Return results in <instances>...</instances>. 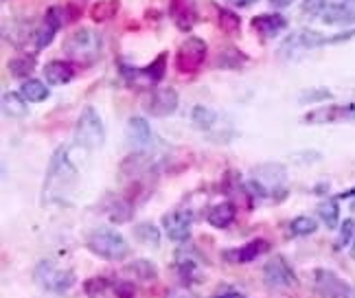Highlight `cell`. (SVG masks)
Masks as SVG:
<instances>
[{
    "mask_svg": "<svg viewBox=\"0 0 355 298\" xmlns=\"http://www.w3.org/2000/svg\"><path fill=\"white\" fill-rule=\"evenodd\" d=\"M88 149L81 145H60L55 149V154L51 156L49 169L44 175V189H42V204H51V202H58L64 195V189H68L75 178L79 169L84 167Z\"/></svg>",
    "mask_w": 355,
    "mask_h": 298,
    "instance_id": "1",
    "label": "cell"
},
{
    "mask_svg": "<svg viewBox=\"0 0 355 298\" xmlns=\"http://www.w3.org/2000/svg\"><path fill=\"white\" fill-rule=\"evenodd\" d=\"M191 123L215 143H228L237 137L233 121L226 114L211 110L207 105H196L193 110H191Z\"/></svg>",
    "mask_w": 355,
    "mask_h": 298,
    "instance_id": "2",
    "label": "cell"
},
{
    "mask_svg": "<svg viewBox=\"0 0 355 298\" xmlns=\"http://www.w3.org/2000/svg\"><path fill=\"white\" fill-rule=\"evenodd\" d=\"M101 35L92 29H77L73 31L71 35L66 37L64 42V53L66 58L75 62V64H81V66H90L97 62L99 53H101Z\"/></svg>",
    "mask_w": 355,
    "mask_h": 298,
    "instance_id": "3",
    "label": "cell"
},
{
    "mask_svg": "<svg viewBox=\"0 0 355 298\" xmlns=\"http://www.w3.org/2000/svg\"><path fill=\"white\" fill-rule=\"evenodd\" d=\"M86 246L92 254L103 261H121L130 254V243L112 228H97L86 239Z\"/></svg>",
    "mask_w": 355,
    "mask_h": 298,
    "instance_id": "4",
    "label": "cell"
},
{
    "mask_svg": "<svg viewBox=\"0 0 355 298\" xmlns=\"http://www.w3.org/2000/svg\"><path fill=\"white\" fill-rule=\"evenodd\" d=\"M75 143L81 145L88 152H97L105 145V125L99 112L92 105H86L81 110L75 123Z\"/></svg>",
    "mask_w": 355,
    "mask_h": 298,
    "instance_id": "5",
    "label": "cell"
},
{
    "mask_svg": "<svg viewBox=\"0 0 355 298\" xmlns=\"http://www.w3.org/2000/svg\"><path fill=\"white\" fill-rule=\"evenodd\" d=\"M33 281L37 283L44 292L53 294H64L75 286V272L73 270L60 268L55 261H40L33 268Z\"/></svg>",
    "mask_w": 355,
    "mask_h": 298,
    "instance_id": "6",
    "label": "cell"
},
{
    "mask_svg": "<svg viewBox=\"0 0 355 298\" xmlns=\"http://www.w3.org/2000/svg\"><path fill=\"white\" fill-rule=\"evenodd\" d=\"M167 60H169V53H160V55H156V60L149 66H145V69H130V66H121L123 79H125L132 88H152V86L160 84V81L165 79Z\"/></svg>",
    "mask_w": 355,
    "mask_h": 298,
    "instance_id": "7",
    "label": "cell"
},
{
    "mask_svg": "<svg viewBox=\"0 0 355 298\" xmlns=\"http://www.w3.org/2000/svg\"><path fill=\"white\" fill-rule=\"evenodd\" d=\"M207 42L198 35L187 37L175 53V69L182 75H196L207 62Z\"/></svg>",
    "mask_w": 355,
    "mask_h": 298,
    "instance_id": "8",
    "label": "cell"
},
{
    "mask_svg": "<svg viewBox=\"0 0 355 298\" xmlns=\"http://www.w3.org/2000/svg\"><path fill=\"white\" fill-rule=\"evenodd\" d=\"M327 44V35H322L320 31L313 29H298L292 31L288 37L283 40V44L279 46V55L285 60H294L298 55H303L307 51H313L318 46Z\"/></svg>",
    "mask_w": 355,
    "mask_h": 298,
    "instance_id": "9",
    "label": "cell"
},
{
    "mask_svg": "<svg viewBox=\"0 0 355 298\" xmlns=\"http://www.w3.org/2000/svg\"><path fill=\"white\" fill-rule=\"evenodd\" d=\"M351 121H355V101H351V103L322 105V107H316V110H309L303 116V123H307V125L351 123Z\"/></svg>",
    "mask_w": 355,
    "mask_h": 298,
    "instance_id": "10",
    "label": "cell"
},
{
    "mask_svg": "<svg viewBox=\"0 0 355 298\" xmlns=\"http://www.w3.org/2000/svg\"><path fill=\"white\" fill-rule=\"evenodd\" d=\"M263 283L268 290H290L298 286V279L288 259L281 254H275L263 265Z\"/></svg>",
    "mask_w": 355,
    "mask_h": 298,
    "instance_id": "11",
    "label": "cell"
},
{
    "mask_svg": "<svg viewBox=\"0 0 355 298\" xmlns=\"http://www.w3.org/2000/svg\"><path fill=\"white\" fill-rule=\"evenodd\" d=\"M68 13V7H49L44 18H42V24L35 26V37L33 42L37 49H44L53 42V37L58 35V31L62 29V26L71 20L66 16Z\"/></svg>",
    "mask_w": 355,
    "mask_h": 298,
    "instance_id": "12",
    "label": "cell"
},
{
    "mask_svg": "<svg viewBox=\"0 0 355 298\" xmlns=\"http://www.w3.org/2000/svg\"><path fill=\"white\" fill-rule=\"evenodd\" d=\"M191 226H193V213L189 209H175L162 218V230H165V235L175 243L189 241Z\"/></svg>",
    "mask_w": 355,
    "mask_h": 298,
    "instance_id": "13",
    "label": "cell"
},
{
    "mask_svg": "<svg viewBox=\"0 0 355 298\" xmlns=\"http://www.w3.org/2000/svg\"><path fill=\"white\" fill-rule=\"evenodd\" d=\"M178 103H180V97H178L175 88H158L149 94V99L145 101V110L152 116H169L178 110Z\"/></svg>",
    "mask_w": 355,
    "mask_h": 298,
    "instance_id": "14",
    "label": "cell"
},
{
    "mask_svg": "<svg viewBox=\"0 0 355 298\" xmlns=\"http://www.w3.org/2000/svg\"><path fill=\"white\" fill-rule=\"evenodd\" d=\"M175 272L180 277L187 286H193V283L202 281V261L196 250H178L175 252Z\"/></svg>",
    "mask_w": 355,
    "mask_h": 298,
    "instance_id": "15",
    "label": "cell"
},
{
    "mask_svg": "<svg viewBox=\"0 0 355 298\" xmlns=\"http://www.w3.org/2000/svg\"><path fill=\"white\" fill-rule=\"evenodd\" d=\"M313 288L322 298H345V294L349 292V283L340 279L331 270H316L313 274Z\"/></svg>",
    "mask_w": 355,
    "mask_h": 298,
    "instance_id": "16",
    "label": "cell"
},
{
    "mask_svg": "<svg viewBox=\"0 0 355 298\" xmlns=\"http://www.w3.org/2000/svg\"><path fill=\"white\" fill-rule=\"evenodd\" d=\"M169 18L180 31H191L198 24V3L196 0H169Z\"/></svg>",
    "mask_w": 355,
    "mask_h": 298,
    "instance_id": "17",
    "label": "cell"
},
{
    "mask_svg": "<svg viewBox=\"0 0 355 298\" xmlns=\"http://www.w3.org/2000/svg\"><path fill=\"white\" fill-rule=\"evenodd\" d=\"M125 139H128V145L134 149V152H145V149L149 147V143L154 141L152 128H149L145 116H132L128 121V125H125Z\"/></svg>",
    "mask_w": 355,
    "mask_h": 298,
    "instance_id": "18",
    "label": "cell"
},
{
    "mask_svg": "<svg viewBox=\"0 0 355 298\" xmlns=\"http://www.w3.org/2000/svg\"><path fill=\"white\" fill-rule=\"evenodd\" d=\"M270 252V241L266 239H252L248 243H243L241 248H235V250H226L224 256L228 261H233V263H250L254 261L257 256H261Z\"/></svg>",
    "mask_w": 355,
    "mask_h": 298,
    "instance_id": "19",
    "label": "cell"
},
{
    "mask_svg": "<svg viewBox=\"0 0 355 298\" xmlns=\"http://www.w3.org/2000/svg\"><path fill=\"white\" fill-rule=\"evenodd\" d=\"M285 26H288V20H285L281 13H261V16L252 18V29L266 40L283 33Z\"/></svg>",
    "mask_w": 355,
    "mask_h": 298,
    "instance_id": "20",
    "label": "cell"
},
{
    "mask_svg": "<svg viewBox=\"0 0 355 298\" xmlns=\"http://www.w3.org/2000/svg\"><path fill=\"white\" fill-rule=\"evenodd\" d=\"M322 22L327 24H353L355 22V0H336L322 13Z\"/></svg>",
    "mask_w": 355,
    "mask_h": 298,
    "instance_id": "21",
    "label": "cell"
},
{
    "mask_svg": "<svg viewBox=\"0 0 355 298\" xmlns=\"http://www.w3.org/2000/svg\"><path fill=\"white\" fill-rule=\"evenodd\" d=\"M75 77V66L71 62L64 60H51L44 66V79L51 86H64L68 81H73Z\"/></svg>",
    "mask_w": 355,
    "mask_h": 298,
    "instance_id": "22",
    "label": "cell"
},
{
    "mask_svg": "<svg viewBox=\"0 0 355 298\" xmlns=\"http://www.w3.org/2000/svg\"><path fill=\"white\" fill-rule=\"evenodd\" d=\"M235 218H237V207L233 204V202H222V204H215V207L209 211L207 222H209L213 228L224 230V228H228L230 224L235 222Z\"/></svg>",
    "mask_w": 355,
    "mask_h": 298,
    "instance_id": "23",
    "label": "cell"
},
{
    "mask_svg": "<svg viewBox=\"0 0 355 298\" xmlns=\"http://www.w3.org/2000/svg\"><path fill=\"white\" fill-rule=\"evenodd\" d=\"M3 112L9 119H22L26 112H29V105H26V99L20 92L7 90V92H3Z\"/></svg>",
    "mask_w": 355,
    "mask_h": 298,
    "instance_id": "24",
    "label": "cell"
},
{
    "mask_svg": "<svg viewBox=\"0 0 355 298\" xmlns=\"http://www.w3.org/2000/svg\"><path fill=\"white\" fill-rule=\"evenodd\" d=\"M20 94L29 103H42V101L49 99L51 92H49L44 81H40V79H26L24 84L20 86Z\"/></svg>",
    "mask_w": 355,
    "mask_h": 298,
    "instance_id": "25",
    "label": "cell"
},
{
    "mask_svg": "<svg viewBox=\"0 0 355 298\" xmlns=\"http://www.w3.org/2000/svg\"><path fill=\"white\" fill-rule=\"evenodd\" d=\"M134 237L139 243L147 248H158L160 246V230L152 222H141L134 226Z\"/></svg>",
    "mask_w": 355,
    "mask_h": 298,
    "instance_id": "26",
    "label": "cell"
},
{
    "mask_svg": "<svg viewBox=\"0 0 355 298\" xmlns=\"http://www.w3.org/2000/svg\"><path fill=\"white\" fill-rule=\"evenodd\" d=\"M125 272H130L136 281H143V283L156 281V277H158L156 265L152 261H147V259H136V261L128 263Z\"/></svg>",
    "mask_w": 355,
    "mask_h": 298,
    "instance_id": "27",
    "label": "cell"
},
{
    "mask_svg": "<svg viewBox=\"0 0 355 298\" xmlns=\"http://www.w3.org/2000/svg\"><path fill=\"white\" fill-rule=\"evenodd\" d=\"M7 69H9V73H11L13 77L26 79V77H31V75H33V71L37 69V64H35V58H31V55H20V58L9 60Z\"/></svg>",
    "mask_w": 355,
    "mask_h": 298,
    "instance_id": "28",
    "label": "cell"
},
{
    "mask_svg": "<svg viewBox=\"0 0 355 298\" xmlns=\"http://www.w3.org/2000/svg\"><path fill=\"white\" fill-rule=\"evenodd\" d=\"M245 62H248V58H245L241 51H237L235 46H228L217 55L215 66L217 69H241Z\"/></svg>",
    "mask_w": 355,
    "mask_h": 298,
    "instance_id": "29",
    "label": "cell"
},
{
    "mask_svg": "<svg viewBox=\"0 0 355 298\" xmlns=\"http://www.w3.org/2000/svg\"><path fill=\"white\" fill-rule=\"evenodd\" d=\"M316 213H318V218L322 220V224L329 228V230L338 228V224H340V207H338L336 200H324V202H320Z\"/></svg>",
    "mask_w": 355,
    "mask_h": 298,
    "instance_id": "30",
    "label": "cell"
},
{
    "mask_svg": "<svg viewBox=\"0 0 355 298\" xmlns=\"http://www.w3.org/2000/svg\"><path fill=\"white\" fill-rule=\"evenodd\" d=\"M116 9H119V0H99L97 5H92L90 18L94 22H107L116 16Z\"/></svg>",
    "mask_w": 355,
    "mask_h": 298,
    "instance_id": "31",
    "label": "cell"
},
{
    "mask_svg": "<svg viewBox=\"0 0 355 298\" xmlns=\"http://www.w3.org/2000/svg\"><path fill=\"white\" fill-rule=\"evenodd\" d=\"M217 22H220V29L228 35H237L241 29V20L233 9H217Z\"/></svg>",
    "mask_w": 355,
    "mask_h": 298,
    "instance_id": "32",
    "label": "cell"
},
{
    "mask_svg": "<svg viewBox=\"0 0 355 298\" xmlns=\"http://www.w3.org/2000/svg\"><path fill=\"white\" fill-rule=\"evenodd\" d=\"M318 230V222L309 218V215H300V218H294L292 224H290V233L296 235V237H307V235H313Z\"/></svg>",
    "mask_w": 355,
    "mask_h": 298,
    "instance_id": "33",
    "label": "cell"
},
{
    "mask_svg": "<svg viewBox=\"0 0 355 298\" xmlns=\"http://www.w3.org/2000/svg\"><path fill=\"white\" fill-rule=\"evenodd\" d=\"M327 7H329V0H303L300 3V13H303V18H322Z\"/></svg>",
    "mask_w": 355,
    "mask_h": 298,
    "instance_id": "34",
    "label": "cell"
},
{
    "mask_svg": "<svg viewBox=\"0 0 355 298\" xmlns=\"http://www.w3.org/2000/svg\"><path fill=\"white\" fill-rule=\"evenodd\" d=\"M11 31H13V35L5 37L7 42H11V46H22V44L26 42V40H29V35H31V29H29V26H26V22H22V20H13Z\"/></svg>",
    "mask_w": 355,
    "mask_h": 298,
    "instance_id": "35",
    "label": "cell"
},
{
    "mask_svg": "<svg viewBox=\"0 0 355 298\" xmlns=\"http://www.w3.org/2000/svg\"><path fill=\"white\" fill-rule=\"evenodd\" d=\"M331 97H334L331 90H327V88H313V90L300 92L298 103H316V101H327V99H331Z\"/></svg>",
    "mask_w": 355,
    "mask_h": 298,
    "instance_id": "36",
    "label": "cell"
},
{
    "mask_svg": "<svg viewBox=\"0 0 355 298\" xmlns=\"http://www.w3.org/2000/svg\"><path fill=\"white\" fill-rule=\"evenodd\" d=\"M107 288H110V283H107V279H103V277H94V279H88L86 283H84V290H86V294L88 296H101Z\"/></svg>",
    "mask_w": 355,
    "mask_h": 298,
    "instance_id": "37",
    "label": "cell"
},
{
    "mask_svg": "<svg viewBox=\"0 0 355 298\" xmlns=\"http://www.w3.org/2000/svg\"><path fill=\"white\" fill-rule=\"evenodd\" d=\"M114 296L116 298H134L136 296V286L132 281H116L114 283Z\"/></svg>",
    "mask_w": 355,
    "mask_h": 298,
    "instance_id": "38",
    "label": "cell"
},
{
    "mask_svg": "<svg viewBox=\"0 0 355 298\" xmlns=\"http://www.w3.org/2000/svg\"><path fill=\"white\" fill-rule=\"evenodd\" d=\"M355 239V222L353 220H345L343 228H340V246H349Z\"/></svg>",
    "mask_w": 355,
    "mask_h": 298,
    "instance_id": "39",
    "label": "cell"
},
{
    "mask_svg": "<svg viewBox=\"0 0 355 298\" xmlns=\"http://www.w3.org/2000/svg\"><path fill=\"white\" fill-rule=\"evenodd\" d=\"M351 37H355V29H351V31H343V33H338V35H331V37H327V44L349 42Z\"/></svg>",
    "mask_w": 355,
    "mask_h": 298,
    "instance_id": "40",
    "label": "cell"
},
{
    "mask_svg": "<svg viewBox=\"0 0 355 298\" xmlns=\"http://www.w3.org/2000/svg\"><path fill=\"white\" fill-rule=\"evenodd\" d=\"M213 298H245L241 292L233 290V288H220V292H217Z\"/></svg>",
    "mask_w": 355,
    "mask_h": 298,
    "instance_id": "41",
    "label": "cell"
},
{
    "mask_svg": "<svg viewBox=\"0 0 355 298\" xmlns=\"http://www.w3.org/2000/svg\"><path fill=\"white\" fill-rule=\"evenodd\" d=\"M167 298H198V296L191 290H187V288H180V290H171L167 294Z\"/></svg>",
    "mask_w": 355,
    "mask_h": 298,
    "instance_id": "42",
    "label": "cell"
},
{
    "mask_svg": "<svg viewBox=\"0 0 355 298\" xmlns=\"http://www.w3.org/2000/svg\"><path fill=\"white\" fill-rule=\"evenodd\" d=\"M228 3L233 7H250V5L257 3V0H228Z\"/></svg>",
    "mask_w": 355,
    "mask_h": 298,
    "instance_id": "43",
    "label": "cell"
},
{
    "mask_svg": "<svg viewBox=\"0 0 355 298\" xmlns=\"http://www.w3.org/2000/svg\"><path fill=\"white\" fill-rule=\"evenodd\" d=\"M292 3H294V0H270V5H272V7H277V9L290 7Z\"/></svg>",
    "mask_w": 355,
    "mask_h": 298,
    "instance_id": "44",
    "label": "cell"
},
{
    "mask_svg": "<svg viewBox=\"0 0 355 298\" xmlns=\"http://www.w3.org/2000/svg\"><path fill=\"white\" fill-rule=\"evenodd\" d=\"M345 298H355V288H349V292L345 294Z\"/></svg>",
    "mask_w": 355,
    "mask_h": 298,
    "instance_id": "45",
    "label": "cell"
},
{
    "mask_svg": "<svg viewBox=\"0 0 355 298\" xmlns=\"http://www.w3.org/2000/svg\"><path fill=\"white\" fill-rule=\"evenodd\" d=\"M351 256L355 259V239H353V243H351Z\"/></svg>",
    "mask_w": 355,
    "mask_h": 298,
    "instance_id": "46",
    "label": "cell"
},
{
    "mask_svg": "<svg viewBox=\"0 0 355 298\" xmlns=\"http://www.w3.org/2000/svg\"><path fill=\"white\" fill-rule=\"evenodd\" d=\"M351 211H353V213H355V198H353V200H351Z\"/></svg>",
    "mask_w": 355,
    "mask_h": 298,
    "instance_id": "47",
    "label": "cell"
}]
</instances>
